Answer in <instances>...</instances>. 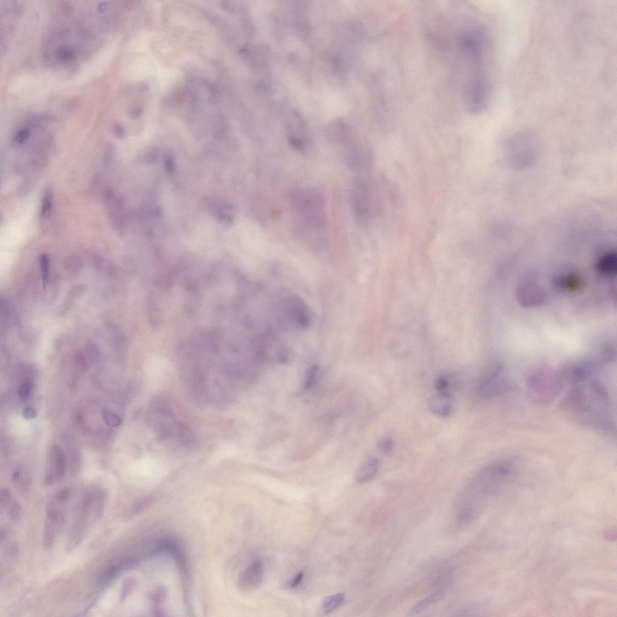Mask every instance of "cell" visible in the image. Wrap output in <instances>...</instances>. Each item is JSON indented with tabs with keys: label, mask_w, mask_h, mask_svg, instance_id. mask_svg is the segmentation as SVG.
Returning a JSON list of instances; mask_svg holds the SVG:
<instances>
[{
	"label": "cell",
	"mask_w": 617,
	"mask_h": 617,
	"mask_svg": "<svg viewBox=\"0 0 617 617\" xmlns=\"http://www.w3.org/2000/svg\"><path fill=\"white\" fill-rule=\"evenodd\" d=\"M456 42L467 71L466 105L469 111L479 114L486 107L492 92L489 36L482 25L474 24L461 30Z\"/></svg>",
	"instance_id": "6da1fadb"
},
{
	"label": "cell",
	"mask_w": 617,
	"mask_h": 617,
	"mask_svg": "<svg viewBox=\"0 0 617 617\" xmlns=\"http://www.w3.org/2000/svg\"><path fill=\"white\" fill-rule=\"evenodd\" d=\"M588 373L572 377L563 397L562 407L589 426L613 431L612 400L608 388L596 379L589 380Z\"/></svg>",
	"instance_id": "7a4b0ae2"
},
{
	"label": "cell",
	"mask_w": 617,
	"mask_h": 617,
	"mask_svg": "<svg viewBox=\"0 0 617 617\" xmlns=\"http://www.w3.org/2000/svg\"><path fill=\"white\" fill-rule=\"evenodd\" d=\"M289 204L297 231L302 236H316L326 230V201L321 192L314 189L294 192L290 196Z\"/></svg>",
	"instance_id": "3957f363"
},
{
	"label": "cell",
	"mask_w": 617,
	"mask_h": 617,
	"mask_svg": "<svg viewBox=\"0 0 617 617\" xmlns=\"http://www.w3.org/2000/svg\"><path fill=\"white\" fill-rule=\"evenodd\" d=\"M564 388L562 377L551 373H538L527 380V390L530 397L541 403L555 400Z\"/></svg>",
	"instance_id": "277c9868"
},
{
	"label": "cell",
	"mask_w": 617,
	"mask_h": 617,
	"mask_svg": "<svg viewBox=\"0 0 617 617\" xmlns=\"http://www.w3.org/2000/svg\"><path fill=\"white\" fill-rule=\"evenodd\" d=\"M330 133V142L344 165L351 171L359 170L363 164V155L346 129L343 126H337Z\"/></svg>",
	"instance_id": "5b68a950"
},
{
	"label": "cell",
	"mask_w": 617,
	"mask_h": 617,
	"mask_svg": "<svg viewBox=\"0 0 617 617\" xmlns=\"http://www.w3.org/2000/svg\"><path fill=\"white\" fill-rule=\"evenodd\" d=\"M511 387L502 368L492 366L487 368L481 376L477 392L482 397L492 398L507 393Z\"/></svg>",
	"instance_id": "8992f818"
},
{
	"label": "cell",
	"mask_w": 617,
	"mask_h": 617,
	"mask_svg": "<svg viewBox=\"0 0 617 617\" xmlns=\"http://www.w3.org/2000/svg\"><path fill=\"white\" fill-rule=\"evenodd\" d=\"M349 203L356 223L366 225L371 210L370 190L366 182L359 181L353 185L349 193Z\"/></svg>",
	"instance_id": "52a82bcc"
},
{
	"label": "cell",
	"mask_w": 617,
	"mask_h": 617,
	"mask_svg": "<svg viewBox=\"0 0 617 617\" xmlns=\"http://www.w3.org/2000/svg\"><path fill=\"white\" fill-rule=\"evenodd\" d=\"M64 510L61 507L47 506L46 509L43 546L46 550L51 549L55 545L58 536L62 531L65 525Z\"/></svg>",
	"instance_id": "ba28073f"
},
{
	"label": "cell",
	"mask_w": 617,
	"mask_h": 617,
	"mask_svg": "<svg viewBox=\"0 0 617 617\" xmlns=\"http://www.w3.org/2000/svg\"><path fill=\"white\" fill-rule=\"evenodd\" d=\"M48 469L46 470L45 482L52 485L64 478L66 472L65 455L61 448L53 446L49 450Z\"/></svg>",
	"instance_id": "9c48e42d"
},
{
	"label": "cell",
	"mask_w": 617,
	"mask_h": 617,
	"mask_svg": "<svg viewBox=\"0 0 617 617\" xmlns=\"http://www.w3.org/2000/svg\"><path fill=\"white\" fill-rule=\"evenodd\" d=\"M264 569L260 560H255L244 570L238 580L239 588L245 593L254 591L263 583Z\"/></svg>",
	"instance_id": "30bf717a"
},
{
	"label": "cell",
	"mask_w": 617,
	"mask_h": 617,
	"mask_svg": "<svg viewBox=\"0 0 617 617\" xmlns=\"http://www.w3.org/2000/svg\"><path fill=\"white\" fill-rule=\"evenodd\" d=\"M429 407L430 412L438 417H450L454 409L452 395L436 393L430 399Z\"/></svg>",
	"instance_id": "8fae6325"
},
{
	"label": "cell",
	"mask_w": 617,
	"mask_h": 617,
	"mask_svg": "<svg viewBox=\"0 0 617 617\" xmlns=\"http://www.w3.org/2000/svg\"><path fill=\"white\" fill-rule=\"evenodd\" d=\"M519 295L520 300L526 306H536L542 303L545 298V293L542 289L532 283H526L520 287Z\"/></svg>",
	"instance_id": "7c38bea8"
},
{
	"label": "cell",
	"mask_w": 617,
	"mask_h": 617,
	"mask_svg": "<svg viewBox=\"0 0 617 617\" xmlns=\"http://www.w3.org/2000/svg\"><path fill=\"white\" fill-rule=\"evenodd\" d=\"M105 201L112 225L116 229L121 230L122 207L120 201L112 191L106 192Z\"/></svg>",
	"instance_id": "4fadbf2b"
},
{
	"label": "cell",
	"mask_w": 617,
	"mask_h": 617,
	"mask_svg": "<svg viewBox=\"0 0 617 617\" xmlns=\"http://www.w3.org/2000/svg\"><path fill=\"white\" fill-rule=\"evenodd\" d=\"M380 467L379 460L373 457L365 462L356 471L355 478L358 483H366L376 475Z\"/></svg>",
	"instance_id": "5bb4252c"
},
{
	"label": "cell",
	"mask_w": 617,
	"mask_h": 617,
	"mask_svg": "<svg viewBox=\"0 0 617 617\" xmlns=\"http://www.w3.org/2000/svg\"><path fill=\"white\" fill-rule=\"evenodd\" d=\"M456 378L445 374H440L434 380V388L436 393L452 395V391L458 387Z\"/></svg>",
	"instance_id": "9a60e30c"
},
{
	"label": "cell",
	"mask_w": 617,
	"mask_h": 617,
	"mask_svg": "<svg viewBox=\"0 0 617 617\" xmlns=\"http://www.w3.org/2000/svg\"><path fill=\"white\" fill-rule=\"evenodd\" d=\"M444 599V595L442 593H434L427 596V598L421 600L419 602L416 603L410 609L409 612V616H416L422 612L424 610L429 608L431 605L435 604V603L441 601Z\"/></svg>",
	"instance_id": "2e32d148"
},
{
	"label": "cell",
	"mask_w": 617,
	"mask_h": 617,
	"mask_svg": "<svg viewBox=\"0 0 617 617\" xmlns=\"http://www.w3.org/2000/svg\"><path fill=\"white\" fill-rule=\"evenodd\" d=\"M616 254L612 252L606 253L598 261V269L603 274H611L616 268Z\"/></svg>",
	"instance_id": "e0dca14e"
},
{
	"label": "cell",
	"mask_w": 617,
	"mask_h": 617,
	"mask_svg": "<svg viewBox=\"0 0 617 617\" xmlns=\"http://www.w3.org/2000/svg\"><path fill=\"white\" fill-rule=\"evenodd\" d=\"M12 482L13 485L16 487L18 492L22 494H25L29 492L31 489V481L29 476L25 475V474L19 471H16L13 474Z\"/></svg>",
	"instance_id": "ac0fdd59"
},
{
	"label": "cell",
	"mask_w": 617,
	"mask_h": 617,
	"mask_svg": "<svg viewBox=\"0 0 617 617\" xmlns=\"http://www.w3.org/2000/svg\"><path fill=\"white\" fill-rule=\"evenodd\" d=\"M344 594L339 593L337 595L327 597L323 602V611L326 614L330 613L337 609L343 603L344 599Z\"/></svg>",
	"instance_id": "d6986e66"
},
{
	"label": "cell",
	"mask_w": 617,
	"mask_h": 617,
	"mask_svg": "<svg viewBox=\"0 0 617 617\" xmlns=\"http://www.w3.org/2000/svg\"><path fill=\"white\" fill-rule=\"evenodd\" d=\"M53 194L50 190H47L45 191L43 197L41 208V217L42 219H48L51 216L52 209H53Z\"/></svg>",
	"instance_id": "ffe728a7"
},
{
	"label": "cell",
	"mask_w": 617,
	"mask_h": 617,
	"mask_svg": "<svg viewBox=\"0 0 617 617\" xmlns=\"http://www.w3.org/2000/svg\"><path fill=\"white\" fill-rule=\"evenodd\" d=\"M34 388L33 381L27 379L20 383L18 389V397L22 401H26L31 397Z\"/></svg>",
	"instance_id": "44dd1931"
},
{
	"label": "cell",
	"mask_w": 617,
	"mask_h": 617,
	"mask_svg": "<svg viewBox=\"0 0 617 617\" xmlns=\"http://www.w3.org/2000/svg\"><path fill=\"white\" fill-rule=\"evenodd\" d=\"M578 277L573 275L567 274L560 276L556 279L557 285L563 289L572 290L578 287L579 281Z\"/></svg>",
	"instance_id": "7402d4cb"
},
{
	"label": "cell",
	"mask_w": 617,
	"mask_h": 617,
	"mask_svg": "<svg viewBox=\"0 0 617 617\" xmlns=\"http://www.w3.org/2000/svg\"><path fill=\"white\" fill-rule=\"evenodd\" d=\"M32 134L31 128L24 127L19 129L13 136L12 144L15 147H19L28 141Z\"/></svg>",
	"instance_id": "603a6c76"
},
{
	"label": "cell",
	"mask_w": 617,
	"mask_h": 617,
	"mask_svg": "<svg viewBox=\"0 0 617 617\" xmlns=\"http://www.w3.org/2000/svg\"><path fill=\"white\" fill-rule=\"evenodd\" d=\"M8 512L11 519L14 522H19L22 518V508L18 501L12 499L8 507Z\"/></svg>",
	"instance_id": "cb8c5ba5"
},
{
	"label": "cell",
	"mask_w": 617,
	"mask_h": 617,
	"mask_svg": "<svg viewBox=\"0 0 617 617\" xmlns=\"http://www.w3.org/2000/svg\"><path fill=\"white\" fill-rule=\"evenodd\" d=\"M318 374H319V370L316 366L312 367L308 370L304 380L303 389L304 390H310L315 385L318 379Z\"/></svg>",
	"instance_id": "d4e9b609"
},
{
	"label": "cell",
	"mask_w": 617,
	"mask_h": 617,
	"mask_svg": "<svg viewBox=\"0 0 617 617\" xmlns=\"http://www.w3.org/2000/svg\"><path fill=\"white\" fill-rule=\"evenodd\" d=\"M72 496V491L69 487L59 490L53 497L52 501L58 505L64 506L69 502Z\"/></svg>",
	"instance_id": "484cf974"
},
{
	"label": "cell",
	"mask_w": 617,
	"mask_h": 617,
	"mask_svg": "<svg viewBox=\"0 0 617 617\" xmlns=\"http://www.w3.org/2000/svg\"><path fill=\"white\" fill-rule=\"evenodd\" d=\"M395 446L394 441L390 438H384L377 444V450L384 455H389L392 453Z\"/></svg>",
	"instance_id": "4316f807"
},
{
	"label": "cell",
	"mask_w": 617,
	"mask_h": 617,
	"mask_svg": "<svg viewBox=\"0 0 617 617\" xmlns=\"http://www.w3.org/2000/svg\"><path fill=\"white\" fill-rule=\"evenodd\" d=\"M102 416L105 423L109 426L115 427L120 425L121 420L118 415L111 412L108 409H104L102 412Z\"/></svg>",
	"instance_id": "83f0119b"
},
{
	"label": "cell",
	"mask_w": 617,
	"mask_h": 617,
	"mask_svg": "<svg viewBox=\"0 0 617 617\" xmlns=\"http://www.w3.org/2000/svg\"><path fill=\"white\" fill-rule=\"evenodd\" d=\"M12 499L11 492L8 489H2L0 493V509L2 511L8 508Z\"/></svg>",
	"instance_id": "f1b7e54d"
},
{
	"label": "cell",
	"mask_w": 617,
	"mask_h": 617,
	"mask_svg": "<svg viewBox=\"0 0 617 617\" xmlns=\"http://www.w3.org/2000/svg\"><path fill=\"white\" fill-rule=\"evenodd\" d=\"M133 583H134V582H133L132 580L127 579L125 580V582L123 583V585H122L120 599L121 600L125 599L126 597L128 596L129 593H130L131 590L132 589Z\"/></svg>",
	"instance_id": "f546056e"
},
{
	"label": "cell",
	"mask_w": 617,
	"mask_h": 617,
	"mask_svg": "<svg viewBox=\"0 0 617 617\" xmlns=\"http://www.w3.org/2000/svg\"><path fill=\"white\" fill-rule=\"evenodd\" d=\"M23 417L27 420L34 419L36 417V413L34 408L32 406H27L23 411Z\"/></svg>",
	"instance_id": "4dcf8cb0"
},
{
	"label": "cell",
	"mask_w": 617,
	"mask_h": 617,
	"mask_svg": "<svg viewBox=\"0 0 617 617\" xmlns=\"http://www.w3.org/2000/svg\"><path fill=\"white\" fill-rule=\"evenodd\" d=\"M303 577H304V573L303 572H300L299 573H298L296 577H295V578L293 580V581H292V582L291 583V588H296V587H297L298 586V585L300 584L301 582L302 581Z\"/></svg>",
	"instance_id": "1f68e13d"
},
{
	"label": "cell",
	"mask_w": 617,
	"mask_h": 617,
	"mask_svg": "<svg viewBox=\"0 0 617 617\" xmlns=\"http://www.w3.org/2000/svg\"><path fill=\"white\" fill-rule=\"evenodd\" d=\"M472 516V512L470 510H466L459 516V521L460 522H466V521L469 520Z\"/></svg>",
	"instance_id": "d6a6232c"
},
{
	"label": "cell",
	"mask_w": 617,
	"mask_h": 617,
	"mask_svg": "<svg viewBox=\"0 0 617 617\" xmlns=\"http://www.w3.org/2000/svg\"><path fill=\"white\" fill-rule=\"evenodd\" d=\"M115 133L119 137H122L124 134V131L120 127H116Z\"/></svg>",
	"instance_id": "836d02e7"
}]
</instances>
